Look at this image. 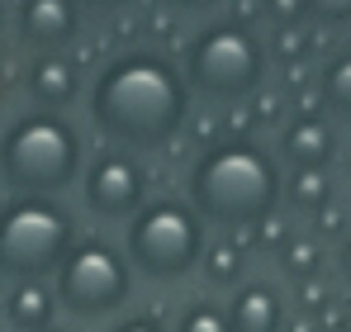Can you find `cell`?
Masks as SVG:
<instances>
[{
  "label": "cell",
  "mask_w": 351,
  "mask_h": 332,
  "mask_svg": "<svg viewBox=\"0 0 351 332\" xmlns=\"http://www.w3.org/2000/svg\"><path fill=\"white\" fill-rule=\"evenodd\" d=\"M190 86L167 53L128 48L110 57L86 95L90 123L114 147H167L176 133L190 123Z\"/></svg>",
  "instance_id": "1"
},
{
  "label": "cell",
  "mask_w": 351,
  "mask_h": 332,
  "mask_svg": "<svg viewBox=\"0 0 351 332\" xmlns=\"http://www.w3.org/2000/svg\"><path fill=\"white\" fill-rule=\"evenodd\" d=\"M280 166L252 138H219L185 171V204L219 228H256L280 204Z\"/></svg>",
  "instance_id": "2"
},
{
  "label": "cell",
  "mask_w": 351,
  "mask_h": 332,
  "mask_svg": "<svg viewBox=\"0 0 351 332\" xmlns=\"http://www.w3.org/2000/svg\"><path fill=\"white\" fill-rule=\"evenodd\" d=\"M81 128L66 114L24 110L0 128V180L10 185V195L53 200L81 180Z\"/></svg>",
  "instance_id": "3"
},
{
  "label": "cell",
  "mask_w": 351,
  "mask_h": 332,
  "mask_svg": "<svg viewBox=\"0 0 351 332\" xmlns=\"http://www.w3.org/2000/svg\"><path fill=\"white\" fill-rule=\"evenodd\" d=\"M176 67L190 95H204L214 105H242L261 91L271 53L247 19H209L185 38Z\"/></svg>",
  "instance_id": "4"
},
{
  "label": "cell",
  "mask_w": 351,
  "mask_h": 332,
  "mask_svg": "<svg viewBox=\"0 0 351 332\" xmlns=\"http://www.w3.org/2000/svg\"><path fill=\"white\" fill-rule=\"evenodd\" d=\"M76 242V223L58 200L10 195L0 200V280H43Z\"/></svg>",
  "instance_id": "5"
},
{
  "label": "cell",
  "mask_w": 351,
  "mask_h": 332,
  "mask_svg": "<svg viewBox=\"0 0 351 332\" xmlns=\"http://www.w3.org/2000/svg\"><path fill=\"white\" fill-rule=\"evenodd\" d=\"M204 257V219L185 200H147L123 237L128 271H143L147 280H180Z\"/></svg>",
  "instance_id": "6"
},
{
  "label": "cell",
  "mask_w": 351,
  "mask_h": 332,
  "mask_svg": "<svg viewBox=\"0 0 351 332\" xmlns=\"http://www.w3.org/2000/svg\"><path fill=\"white\" fill-rule=\"evenodd\" d=\"M53 276H58L53 285L58 309H66L71 318H110L128 304L133 289L123 252L110 247L105 237H76Z\"/></svg>",
  "instance_id": "7"
},
{
  "label": "cell",
  "mask_w": 351,
  "mask_h": 332,
  "mask_svg": "<svg viewBox=\"0 0 351 332\" xmlns=\"http://www.w3.org/2000/svg\"><path fill=\"white\" fill-rule=\"evenodd\" d=\"M81 195L100 219H133L147 204V171L133 162V152L105 147L81 171Z\"/></svg>",
  "instance_id": "8"
},
{
  "label": "cell",
  "mask_w": 351,
  "mask_h": 332,
  "mask_svg": "<svg viewBox=\"0 0 351 332\" xmlns=\"http://www.w3.org/2000/svg\"><path fill=\"white\" fill-rule=\"evenodd\" d=\"M81 10L71 0H19L14 5V38L29 53H66L81 38Z\"/></svg>",
  "instance_id": "9"
},
{
  "label": "cell",
  "mask_w": 351,
  "mask_h": 332,
  "mask_svg": "<svg viewBox=\"0 0 351 332\" xmlns=\"http://www.w3.org/2000/svg\"><path fill=\"white\" fill-rule=\"evenodd\" d=\"M24 91H29L34 110L66 114L76 100H81V71H76V62H71V57H62V53H38L34 62H29Z\"/></svg>",
  "instance_id": "10"
},
{
  "label": "cell",
  "mask_w": 351,
  "mask_h": 332,
  "mask_svg": "<svg viewBox=\"0 0 351 332\" xmlns=\"http://www.w3.org/2000/svg\"><path fill=\"white\" fill-rule=\"evenodd\" d=\"M233 332H280L285 328V299L266 280H247L233 289V304L223 309Z\"/></svg>",
  "instance_id": "11"
},
{
  "label": "cell",
  "mask_w": 351,
  "mask_h": 332,
  "mask_svg": "<svg viewBox=\"0 0 351 332\" xmlns=\"http://www.w3.org/2000/svg\"><path fill=\"white\" fill-rule=\"evenodd\" d=\"M280 152L294 162V171H323L332 162V152H337V138L318 114H299L280 133Z\"/></svg>",
  "instance_id": "12"
},
{
  "label": "cell",
  "mask_w": 351,
  "mask_h": 332,
  "mask_svg": "<svg viewBox=\"0 0 351 332\" xmlns=\"http://www.w3.org/2000/svg\"><path fill=\"white\" fill-rule=\"evenodd\" d=\"M53 313H58V294L43 285V280H14L5 289V318L14 332H43L53 328Z\"/></svg>",
  "instance_id": "13"
},
{
  "label": "cell",
  "mask_w": 351,
  "mask_h": 332,
  "mask_svg": "<svg viewBox=\"0 0 351 332\" xmlns=\"http://www.w3.org/2000/svg\"><path fill=\"white\" fill-rule=\"evenodd\" d=\"M280 195H285V204L294 214H323L328 200H332V185H328L323 171H294L290 180L280 185Z\"/></svg>",
  "instance_id": "14"
},
{
  "label": "cell",
  "mask_w": 351,
  "mask_h": 332,
  "mask_svg": "<svg viewBox=\"0 0 351 332\" xmlns=\"http://www.w3.org/2000/svg\"><path fill=\"white\" fill-rule=\"evenodd\" d=\"M318 95H323V105H328L332 114L351 119V53H337L328 67H323V76H318Z\"/></svg>",
  "instance_id": "15"
},
{
  "label": "cell",
  "mask_w": 351,
  "mask_h": 332,
  "mask_svg": "<svg viewBox=\"0 0 351 332\" xmlns=\"http://www.w3.org/2000/svg\"><path fill=\"white\" fill-rule=\"evenodd\" d=\"M242 257H247V252L237 247L233 237H223V242H214V247L204 242V257H199V266H204V280H209V285H233V280L242 276V266H247Z\"/></svg>",
  "instance_id": "16"
},
{
  "label": "cell",
  "mask_w": 351,
  "mask_h": 332,
  "mask_svg": "<svg viewBox=\"0 0 351 332\" xmlns=\"http://www.w3.org/2000/svg\"><path fill=\"white\" fill-rule=\"evenodd\" d=\"M176 332H233V328H228V313H223L214 299H195V304L180 309Z\"/></svg>",
  "instance_id": "17"
},
{
  "label": "cell",
  "mask_w": 351,
  "mask_h": 332,
  "mask_svg": "<svg viewBox=\"0 0 351 332\" xmlns=\"http://www.w3.org/2000/svg\"><path fill=\"white\" fill-rule=\"evenodd\" d=\"M318 261H323V247L308 242V237H290L285 252H280V266H285V276H294V280L318 276Z\"/></svg>",
  "instance_id": "18"
},
{
  "label": "cell",
  "mask_w": 351,
  "mask_h": 332,
  "mask_svg": "<svg viewBox=\"0 0 351 332\" xmlns=\"http://www.w3.org/2000/svg\"><path fill=\"white\" fill-rule=\"evenodd\" d=\"M261 10H266V19H271V24L294 29V24L308 14V0H261Z\"/></svg>",
  "instance_id": "19"
},
{
  "label": "cell",
  "mask_w": 351,
  "mask_h": 332,
  "mask_svg": "<svg viewBox=\"0 0 351 332\" xmlns=\"http://www.w3.org/2000/svg\"><path fill=\"white\" fill-rule=\"evenodd\" d=\"M308 14L318 24H351V0H308Z\"/></svg>",
  "instance_id": "20"
},
{
  "label": "cell",
  "mask_w": 351,
  "mask_h": 332,
  "mask_svg": "<svg viewBox=\"0 0 351 332\" xmlns=\"http://www.w3.org/2000/svg\"><path fill=\"white\" fill-rule=\"evenodd\" d=\"M110 332H167V323H162L157 313H128V318H119Z\"/></svg>",
  "instance_id": "21"
},
{
  "label": "cell",
  "mask_w": 351,
  "mask_h": 332,
  "mask_svg": "<svg viewBox=\"0 0 351 332\" xmlns=\"http://www.w3.org/2000/svg\"><path fill=\"white\" fill-rule=\"evenodd\" d=\"M157 5H167L176 14H209V10H219L223 0H157Z\"/></svg>",
  "instance_id": "22"
},
{
  "label": "cell",
  "mask_w": 351,
  "mask_h": 332,
  "mask_svg": "<svg viewBox=\"0 0 351 332\" xmlns=\"http://www.w3.org/2000/svg\"><path fill=\"white\" fill-rule=\"evenodd\" d=\"M81 14H119V10H128L133 0H71Z\"/></svg>",
  "instance_id": "23"
},
{
  "label": "cell",
  "mask_w": 351,
  "mask_h": 332,
  "mask_svg": "<svg viewBox=\"0 0 351 332\" xmlns=\"http://www.w3.org/2000/svg\"><path fill=\"white\" fill-rule=\"evenodd\" d=\"M299 299H304V309H318V304H323L328 294H323V285H308V280H304V289H299Z\"/></svg>",
  "instance_id": "24"
},
{
  "label": "cell",
  "mask_w": 351,
  "mask_h": 332,
  "mask_svg": "<svg viewBox=\"0 0 351 332\" xmlns=\"http://www.w3.org/2000/svg\"><path fill=\"white\" fill-rule=\"evenodd\" d=\"M337 261H342V276L351 280V237H347V242H342V252H337Z\"/></svg>",
  "instance_id": "25"
},
{
  "label": "cell",
  "mask_w": 351,
  "mask_h": 332,
  "mask_svg": "<svg viewBox=\"0 0 351 332\" xmlns=\"http://www.w3.org/2000/svg\"><path fill=\"white\" fill-rule=\"evenodd\" d=\"M43 332H71V328H43Z\"/></svg>",
  "instance_id": "26"
},
{
  "label": "cell",
  "mask_w": 351,
  "mask_h": 332,
  "mask_svg": "<svg viewBox=\"0 0 351 332\" xmlns=\"http://www.w3.org/2000/svg\"><path fill=\"white\" fill-rule=\"evenodd\" d=\"M0 24H5V0H0Z\"/></svg>",
  "instance_id": "27"
}]
</instances>
